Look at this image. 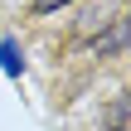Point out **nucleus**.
<instances>
[{
    "label": "nucleus",
    "mask_w": 131,
    "mask_h": 131,
    "mask_svg": "<svg viewBox=\"0 0 131 131\" xmlns=\"http://www.w3.org/2000/svg\"><path fill=\"white\" fill-rule=\"evenodd\" d=\"M63 5H73V0H34L29 10H34V15H53V10H63Z\"/></svg>",
    "instance_id": "20e7f679"
},
{
    "label": "nucleus",
    "mask_w": 131,
    "mask_h": 131,
    "mask_svg": "<svg viewBox=\"0 0 131 131\" xmlns=\"http://www.w3.org/2000/svg\"><path fill=\"white\" fill-rule=\"evenodd\" d=\"M0 68H5V78H19V73H24V53H19V44H15L10 34L0 39Z\"/></svg>",
    "instance_id": "f03ea898"
},
{
    "label": "nucleus",
    "mask_w": 131,
    "mask_h": 131,
    "mask_svg": "<svg viewBox=\"0 0 131 131\" xmlns=\"http://www.w3.org/2000/svg\"><path fill=\"white\" fill-rule=\"evenodd\" d=\"M107 126L112 131H126V97H117V102L107 107Z\"/></svg>",
    "instance_id": "7ed1b4c3"
},
{
    "label": "nucleus",
    "mask_w": 131,
    "mask_h": 131,
    "mask_svg": "<svg viewBox=\"0 0 131 131\" xmlns=\"http://www.w3.org/2000/svg\"><path fill=\"white\" fill-rule=\"evenodd\" d=\"M122 49H126V19H122V15H112V19H107V29L92 39V53H97V58H112V53H122Z\"/></svg>",
    "instance_id": "f257e3e1"
}]
</instances>
